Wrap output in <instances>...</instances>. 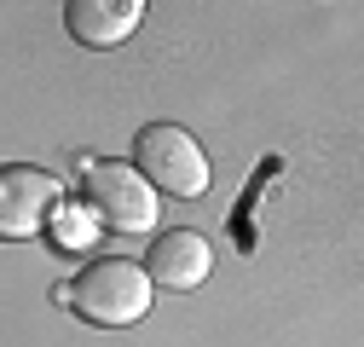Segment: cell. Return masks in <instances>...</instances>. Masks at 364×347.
I'll return each mask as SVG.
<instances>
[{
  "label": "cell",
  "instance_id": "cell-1",
  "mask_svg": "<svg viewBox=\"0 0 364 347\" xmlns=\"http://www.w3.org/2000/svg\"><path fill=\"white\" fill-rule=\"evenodd\" d=\"M151 295H156V284H151V272L139 260L105 255L93 267H81V278L70 284V307L99 330H127V324H139L151 313Z\"/></svg>",
  "mask_w": 364,
  "mask_h": 347
},
{
  "label": "cell",
  "instance_id": "cell-6",
  "mask_svg": "<svg viewBox=\"0 0 364 347\" xmlns=\"http://www.w3.org/2000/svg\"><path fill=\"white\" fill-rule=\"evenodd\" d=\"M145 6L139 0H70L64 6V29L70 41H81V47H122V41L139 29Z\"/></svg>",
  "mask_w": 364,
  "mask_h": 347
},
{
  "label": "cell",
  "instance_id": "cell-4",
  "mask_svg": "<svg viewBox=\"0 0 364 347\" xmlns=\"http://www.w3.org/2000/svg\"><path fill=\"white\" fill-rule=\"evenodd\" d=\"M58 208H64L58 174L29 168V162H12L6 174H0V237H35V232H47V220Z\"/></svg>",
  "mask_w": 364,
  "mask_h": 347
},
{
  "label": "cell",
  "instance_id": "cell-2",
  "mask_svg": "<svg viewBox=\"0 0 364 347\" xmlns=\"http://www.w3.org/2000/svg\"><path fill=\"white\" fill-rule=\"evenodd\" d=\"M81 203L99 226L110 232H156V214H162V197L156 186L145 180L133 162H116V156H93L81 162Z\"/></svg>",
  "mask_w": 364,
  "mask_h": 347
},
{
  "label": "cell",
  "instance_id": "cell-3",
  "mask_svg": "<svg viewBox=\"0 0 364 347\" xmlns=\"http://www.w3.org/2000/svg\"><path fill=\"white\" fill-rule=\"evenodd\" d=\"M133 168L156 186V197H173V203H197L214 180V168L203 156V145L173 122H145L139 139H133Z\"/></svg>",
  "mask_w": 364,
  "mask_h": 347
},
{
  "label": "cell",
  "instance_id": "cell-7",
  "mask_svg": "<svg viewBox=\"0 0 364 347\" xmlns=\"http://www.w3.org/2000/svg\"><path fill=\"white\" fill-rule=\"evenodd\" d=\"M87 237H93L87 214L81 208H58V249H87Z\"/></svg>",
  "mask_w": 364,
  "mask_h": 347
},
{
  "label": "cell",
  "instance_id": "cell-5",
  "mask_svg": "<svg viewBox=\"0 0 364 347\" xmlns=\"http://www.w3.org/2000/svg\"><path fill=\"white\" fill-rule=\"evenodd\" d=\"M145 272L156 289H173V295H186V289H203L208 272H214V243L203 232H162L145 255Z\"/></svg>",
  "mask_w": 364,
  "mask_h": 347
}]
</instances>
